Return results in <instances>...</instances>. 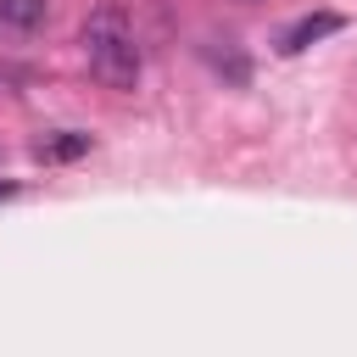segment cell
<instances>
[{
    "label": "cell",
    "instance_id": "6da1fadb",
    "mask_svg": "<svg viewBox=\"0 0 357 357\" xmlns=\"http://www.w3.org/2000/svg\"><path fill=\"white\" fill-rule=\"evenodd\" d=\"M78 45H84V61H89V73L106 84V89H134L139 84V39H134V22H128V11L117 6V0H106V6H95L89 17H84V28H78Z\"/></svg>",
    "mask_w": 357,
    "mask_h": 357
},
{
    "label": "cell",
    "instance_id": "7a4b0ae2",
    "mask_svg": "<svg viewBox=\"0 0 357 357\" xmlns=\"http://www.w3.org/2000/svg\"><path fill=\"white\" fill-rule=\"evenodd\" d=\"M340 28H346V17H340V11H307V17H296V22L279 33V56H301L307 45H318V39L340 33Z\"/></svg>",
    "mask_w": 357,
    "mask_h": 357
},
{
    "label": "cell",
    "instance_id": "3957f363",
    "mask_svg": "<svg viewBox=\"0 0 357 357\" xmlns=\"http://www.w3.org/2000/svg\"><path fill=\"white\" fill-rule=\"evenodd\" d=\"M50 22V0H0V28L11 33H39Z\"/></svg>",
    "mask_w": 357,
    "mask_h": 357
},
{
    "label": "cell",
    "instance_id": "277c9868",
    "mask_svg": "<svg viewBox=\"0 0 357 357\" xmlns=\"http://www.w3.org/2000/svg\"><path fill=\"white\" fill-rule=\"evenodd\" d=\"M84 151H89V134H73V128L56 134V139H39V145H33L39 162H78Z\"/></svg>",
    "mask_w": 357,
    "mask_h": 357
},
{
    "label": "cell",
    "instance_id": "5b68a950",
    "mask_svg": "<svg viewBox=\"0 0 357 357\" xmlns=\"http://www.w3.org/2000/svg\"><path fill=\"white\" fill-rule=\"evenodd\" d=\"M11 195H17V184H6V178H0V201H11Z\"/></svg>",
    "mask_w": 357,
    "mask_h": 357
},
{
    "label": "cell",
    "instance_id": "8992f818",
    "mask_svg": "<svg viewBox=\"0 0 357 357\" xmlns=\"http://www.w3.org/2000/svg\"><path fill=\"white\" fill-rule=\"evenodd\" d=\"M245 6H257V0H245Z\"/></svg>",
    "mask_w": 357,
    "mask_h": 357
}]
</instances>
